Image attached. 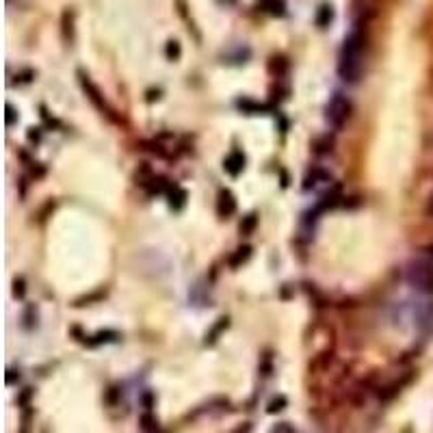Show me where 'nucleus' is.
<instances>
[{
	"instance_id": "obj_12",
	"label": "nucleus",
	"mask_w": 433,
	"mask_h": 433,
	"mask_svg": "<svg viewBox=\"0 0 433 433\" xmlns=\"http://www.w3.org/2000/svg\"><path fill=\"white\" fill-rule=\"evenodd\" d=\"M225 327H227V318H225V316H223V318H219V323H217L213 329H210V334H206V343H215L217 336H219Z\"/></svg>"
},
{
	"instance_id": "obj_19",
	"label": "nucleus",
	"mask_w": 433,
	"mask_h": 433,
	"mask_svg": "<svg viewBox=\"0 0 433 433\" xmlns=\"http://www.w3.org/2000/svg\"><path fill=\"white\" fill-rule=\"evenodd\" d=\"M141 422H143V429H145V431H150V429H152V425H154L152 416H143V418H141Z\"/></svg>"
},
{
	"instance_id": "obj_18",
	"label": "nucleus",
	"mask_w": 433,
	"mask_h": 433,
	"mask_svg": "<svg viewBox=\"0 0 433 433\" xmlns=\"http://www.w3.org/2000/svg\"><path fill=\"white\" fill-rule=\"evenodd\" d=\"M7 124L9 126L15 124V110H13V106H7Z\"/></svg>"
},
{
	"instance_id": "obj_3",
	"label": "nucleus",
	"mask_w": 433,
	"mask_h": 433,
	"mask_svg": "<svg viewBox=\"0 0 433 433\" xmlns=\"http://www.w3.org/2000/svg\"><path fill=\"white\" fill-rule=\"evenodd\" d=\"M407 280L416 290L425 292V294H433V262L416 260L409 266Z\"/></svg>"
},
{
	"instance_id": "obj_21",
	"label": "nucleus",
	"mask_w": 433,
	"mask_h": 433,
	"mask_svg": "<svg viewBox=\"0 0 433 433\" xmlns=\"http://www.w3.org/2000/svg\"><path fill=\"white\" fill-rule=\"evenodd\" d=\"M427 252H429V256H433V245H429V247H427Z\"/></svg>"
},
{
	"instance_id": "obj_10",
	"label": "nucleus",
	"mask_w": 433,
	"mask_h": 433,
	"mask_svg": "<svg viewBox=\"0 0 433 433\" xmlns=\"http://www.w3.org/2000/svg\"><path fill=\"white\" fill-rule=\"evenodd\" d=\"M256 225H258V217H256V215H247V217H243V221H241V234H245V236L254 234Z\"/></svg>"
},
{
	"instance_id": "obj_15",
	"label": "nucleus",
	"mask_w": 433,
	"mask_h": 433,
	"mask_svg": "<svg viewBox=\"0 0 433 433\" xmlns=\"http://www.w3.org/2000/svg\"><path fill=\"white\" fill-rule=\"evenodd\" d=\"M167 57L169 59H178L180 57V43L178 41H169L167 43Z\"/></svg>"
},
{
	"instance_id": "obj_13",
	"label": "nucleus",
	"mask_w": 433,
	"mask_h": 433,
	"mask_svg": "<svg viewBox=\"0 0 433 433\" xmlns=\"http://www.w3.org/2000/svg\"><path fill=\"white\" fill-rule=\"evenodd\" d=\"M331 17H334V13H331V7H321V13L316 17V24L323 29V26H327L331 22Z\"/></svg>"
},
{
	"instance_id": "obj_17",
	"label": "nucleus",
	"mask_w": 433,
	"mask_h": 433,
	"mask_svg": "<svg viewBox=\"0 0 433 433\" xmlns=\"http://www.w3.org/2000/svg\"><path fill=\"white\" fill-rule=\"evenodd\" d=\"M24 290H26V288H24V280H22V278L15 280V282H13V294H15V297H24Z\"/></svg>"
},
{
	"instance_id": "obj_7",
	"label": "nucleus",
	"mask_w": 433,
	"mask_h": 433,
	"mask_svg": "<svg viewBox=\"0 0 433 433\" xmlns=\"http://www.w3.org/2000/svg\"><path fill=\"white\" fill-rule=\"evenodd\" d=\"M167 195H169V206L173 210H180L184 206V201H187V193H184L180 187H173Z\"/></svg>"
},
{
	"instance_id": "obj_9",
	"label": "nucleus",
	"mask_w": 433,
	"mask_h": 433,
	"mask_svg": "<svg viewBox=\"0 0 433 433\" xmlns=\"http://www.w3.org/2000/svg\"><path fill=\"white\" fill-rule=\"evenodd\" d=\"M115 338H119L117 331H98V334L94 336V340H89V345L96 347V345H102V343H110V340H115Z\"/></svg>"
},
{
	"instance_id": "obj_14",
	"label": "nucleus",
	"mask_w": 433,
	"mask_h": 433,
	"mask_svg": "<svg viewBox=\"0 0 433 433\" xmlns=\"http://www.w3.org/2000/svg\"><path fill=\"white\" fill-rule=\"evenodd\" d=\"M266 7H269V11L275 13V15L284 13V3H282V0H266Z\"/></svg>"
},
{
	"instance_id": "obj_5",
	"label": "nucleus",
	"mask_w": 433,
	"mask_h": 433,
	"mask_svg": "<svg viewBox=\"0 0 433 433\" xmlns=\"http://www.w3.org/2000/svg\"><path fill=\"white\" fill-rule=\"evenodd\" d=\"M217 213L221 219H227L236 213V199L230 191H221L219 193V199H217Z\"/></svg>"
},
{
	"instance_id": "obj_2",
	"label": "nucleus",
	"mask_w": 433,
	"mask_h": 433,
	"mask_svg": "<svg viewBox=\"0 0 433 433\" xmlns=\"http://www.w3.org/2000/svg\"><path fill=\"white\" fill-rule=\"evenodd\" d=\"M351 110H353V104L351 100H349L345 94H334L329 100V104L325 108V117L331 128H345V124L349 122V117H351Z\"/></svg>"
},
{
	"instance_id": "obj_4",
	"label": "nucleus",
	"mask_w": 433,
	"mask_h": 433,
	"mask_svg": "<svg viewBox=\"0 0 433 433\" xmlns=\"http://www.w3.org/2000/svg\"><path fill=\"white\" fill-rule=\"evenodd\" d=\"M78 76H80V85H82V89H85L87 98L91 100V104H94V106H96L102 115H106V117H110V119H115V117H113V108H110V106L106 104L104 96L100 94V89L94 85V82L89 80V76H85V74H78Z\"/></svg>"
},
{
	"instance_id": "obj_11",
	"label": "nucleus",
	"mask_w": 433,
	"mask_h": 433,
	"mask_svg": "<svg viewBox=\"0 0 433 433\" xmlns=\"http://www.w3.org/2000/svg\"><path fill=\"white\" fill-rule=\"evenodd\" d=\"M249 256H252V247L245 245V247H241V249H236V254L230 258V264H232V266H238L241 262H245Z\"/></svg>"
},
{
	"instance_id": "obj_6",
	"label": "nucleus",
	"mask_w": 433,
	"mask_h": 433,
	"mask_svg": "<svg viewBox=\"0 0 433 433\" xmlns=\"http://www.w3.org/2000/svg\"><path fill=\"white\" fill-rule=\"evenodd\" d=\"M223 169L230 173V176H238V173L245 169V154L238 152V150H234V152L223 161Z\"/></svg>"
},
{
	"instance_id": "obj_16",
	"label": "nucleus",
	"mask_w": 433,
	"mask_h": 433,
	"mask_svg": "<svg viewBox=\"0 0 433 433\" xmlns=\"http://www.w3.org/2000/svg\"><path fill=\"white\" fill-rule=\"evenodd\" d=\"M284 405H286V399H284V397L275 399V401H271V405H269V412H271V414L282 412V409H284Z\"/></svg>"
},
{
	"instance_id": "obj_1",
	"label": "nucleus",
	"mask_w": 433,
	"mask_h": 433,
	"mask_svg": "<svg viewBox=\"0 0 433 433\" xmlns=\"http://www.w3.org/2000/svg\"><path fill=\"white\" fill-rule=\"evenodd\" d=\"M362 59H364V35L360 29H355L351 35H347L343 48H340L338 76L349 85L357 82L362 76Z\"/></svg>"
},
{
	"instance_id": "obj_8",
	"label": "nucleus",
	"mask_w": 433,
	"mask_h": 433,
	"mask_svg": "<svg viewBox=\"0 0 433 433\" xmlns=\"http://www.w3.org/2000/svg\"><path fill=\"white\" fill-rule=\"evenodd\" d=\"M327 180H329V173H327V171H323V169H314L312 173H308L306 184H303V187H306V189H310V187H316V184H321V182H327Z\"/></svg>"
},
{
	"instance_id": "obj_20",
	"label": "nucleus",
	"mask_w": 433,
	"mask_h": 433,
	"mask_svg": "<svg viewBox=\"0 0 433 433\" xmlns=\"http://www.w3.org/2000/svg\"><path fill=\"white\" fill-rule=\"evenodd\" d=\"M249 429H252L249 425H245V427H241V429H236L234 433H249Z\"/></svg>"
}]
</instances>
